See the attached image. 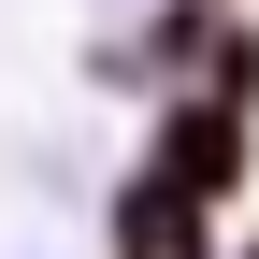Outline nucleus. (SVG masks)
Masks as SVG:
<instances>
[{"mask_svg": "<svg viewBox=\"0 0 259 259\" xmlns=\"http://www.w3.org/2000/svg\"><path fill=\"white\" fill-rule=\"evenodd\" d=\"M158 173H173L187 202L245 187V101H187V115H158Z\"/></svg>", "mask_w": 259, "mask_h": 259, "instance_id": "obj_1", "label": "nucleus"}, {"mask_svg": "<svg viewBox=\"0 0 259 259\" xmlns=\"http://www.w3.org/2000/svg\"><path fill=\"white\" fill-rule=\"evenodd\" d=\"M115 259H216V216L187 202L173 173H130V202H115Z\"/></svg>", "mask_w": 259, "mask_h": 259, "instance_id": "obj_2", "label": "nucleus"}, {"mask_svg": "<svg viewBox=\"0 0 259 259\" xmlns=\"http://www.w3.org/2000/svg\"><path fill=\"white\" fill-rule=\"evenodd\" d=\"M231 259H259V245H231Z\"/></svg>", "mask_w": 259, "mask_h": 259, "instance_id": "obj_3", "label": "nucleus"}]
</instances>
